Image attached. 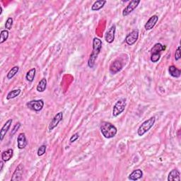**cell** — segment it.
<instances>
[{
  "mask_svg": "<svg viewBox=\"0 0 181 181\" xmlns=\"http://www.w3.org/2000/svg\"><path fill=\"white\" fill-rule=\"evenodd\" d=\"M102 48V41L98 37H94L93 40V50L88 60V66L90 68L94 67L96 60L100 53Z\"/></svg>",
  "mask_w": 181,
  "mask_h": 181,
  "instance_id": "cell-1",
  "label": "cell"
},
{
  "mask_svg": "<svg viewBox=\"0 0 181 181\" xmlns=\"http://www.w3.org/2000/svg\"><path fill=\"white\" fill-rule=\"evenodd\" d=\"M100 129L103 137L106 139H110L116 137L117 132L116 127L112 123H109V122H102Z\"/></svg>",
  "mask_w": 181,
  "mask_h": 181,
  "instance_id": "cell-2",
  "label": "cell"
},
{
  "mask_svg": "<svg viewBox=\"0 0 181 181\" xmlns=\"http://www.w3.org/2000/svg\"><path fill=\"white\" fill-rule=\"evenodd\" d=\"M155 122H156V117L154 116L150 117L149 119L145 120L144 123H142V124L139 127L138 130H137V134L139 136L142 137L144 135L145 133H147L148 131H149L150 129H151L154 124H155Z\"/></svg>",
  "mask_w": 181,
  "mask_h": 181,
  "instance_id": "cell-3",
  "label": "cell"
},
{
  "mask_svg": "<svg viewBox=\"0 0 181 181\" xmlns=\"http://www.w3.org/2000/svg\"><path fill=\"white\" fill-rule=\"evenodd\" d=\"M126 105L127 102L125 98H120L117 100L112 109V116L117 117L119 115H120L125 109Z\"/></svg>",
  "mask_w": 181,
  "mask_h": 181,
  "instance_id": "cell-4",
  "label": "cell"
},
{
  "mask_svg": "<svg viewBox=\"0 0 181 181\" xmlns=\"http://www.w3.org/2000/svg\"><path fill=\"white\" fill-rule=\"evenodd\" d=\"M26 106L30 110H34L36 112H39L43 109L44 106V101L42 99L33 100L26 103Z\"/></svg>",
  "mask_w": 181,
  "mask_h": 181,
  "instance_id": "cell-5",
  "label": "cell"
},
{
  "mask_svg": "<svg viewBox=\"0 0 181 181\" xmlns=\"http://www.w3.org/2000/svg\"><path fill=\"white\" fill-rule=\"evenodd\" d=\"M139 37V30L138 29H134L130 33L128 36L125 37V42L128 45H133Z\"/></svg>",
  "mask_w": 181,
  "mask_h": 181,
  "instance_id": "cell-6",
  "label": "cell"
},
{
  "mask_svg": "<svg viewBox=\"0 0 181 181\" xmlns=\"http://www.w3.org/2000/svg\"><path fill=\"white\" fill-rule=\"evenodd\" d=\"M63 119V112H60L57 113V115H55V117H53V120H52L50 124H49L48 127V130L49 132L53 131L54 129H55L56 127H57L59 123H60L61 121Z\"/></svg>",
  "mask_w": 181,
  "mask_h": 181,
  "instance_id": "cell-7",
  "label": "cell"
},
{
  "mask_svg": "<svg viewBox=\"0 0 181 181\" xmlns=\"http://www.w3.org/2000/svg\"><path fill=\"white\" fill-rule=\"evenodd\" d=\"M140 3V0H137V1H136V0L131 1L130 3L128 4V5L124 9V10L123 11V16H128L137 7V6L139 5V4Z\"/></svg>",
  "mask_w": 181,
  "mask_h": 181,
  "instance_id": "cell-8",
  "label": "cell"
},
{
  "mask_svg": "<svg viewBox=\"0 0 181 181\" xmlns=\"http://www.w3.org/2000/svg\"><path fill=\"white\" fill-rule=\"evenodd\" d=\"M116 24H113L110 29L108 30L105 36V39L107 43H112L115 40V35H116Z\"/></svg>",
  "mask_w": 181,
  "mask_h": 181,
  "instance_id": "cell-9",
  "label": "cell"
},
{
  "mask_svg": "<svg viewBox=\"0 0 181 181\" xmlns=\"http://www.w3.org/2000/svg\"><path fill=\"white\" fill-rule=\"evenodd\" d=\"M23 173V164H19L16 168L14 172L12 177H11V181H19L22 179V175Z\"/></svg>",
  "mask_w": 181,
  "mask_h": 181,
  "instance_id": "cell-10",
  "label": "cell"
},
{
  "mask_svg": "<svg viewBox=\"0 0 181 181\" xmlns=\"http://www.w3.org/2000/svg\"><path fill=\"white\" fill-rule=\"evenodd\" d=\"M123 65L120 60H115L112 63L110 66V72L112 74H116V73L121 71V69H123Z\"/></svg>",
  "mask_w": 181,
  "mask_h": 181,
  "instance_id": "cell-11",
  "label": "cell"
},
{
  "mask_svg": "<svg viewBox=\"0 0 181 181\" xmlns=\"http://www.w3.org/2000/svg\"><path fill=\"white\" fill-rule=\"evenodd\" d=\"M158 21H159V16L157 15H154L151 16L149 19L147 21V22L146 23V24L144 26L145 29L147 30H151L153 28L156 26V23L158 22Z\"/></svg>",
  "mask_w": 181,
  "mask_h": 181,
  "instance_id": "cell-12",
  "label": "cell"
},
{
  "mask_svg": "<svg viewBox=\"0 0 181 181\" xmlns=\"http://www.w3.org/2000/svg\"><path fill=\"white\" fill-rule=\"evenodd\" d=\"M27 140L24 133H21L17 138V147L19 149H23L27 146Z\"/></svg>",
  "mask_w": 181,
  "mask_h": 181,
  "instance_id": "cell-13",
  "label": "cell"
},
{
  "mask_svg": "<svg viewBox=\"0 0 181 181\" xmlns=\"http://www.w3.org/2000/svg\"><path fill=\"white\" fill-rule=\"evenodd\" d=\"M12 122H13L12 119L8 120L6 122V123L4 124V126L2 128L1 131H0V140L1 141H3L6 134L7 133L8 130H9V128H10Z\"/></svg>",
  "mask_w": 181,
  "mask_h": 181,
  "instance_id": "cell-14",
  "label": "cell"
},
{
  "mask_svg": "<svg viewBox=\"0 0 181 181\" xmlns=\"http://www.w3.org/2000/svg\"><path fill=\"white\" fill-rule=\"evenodd\" d=\"M180 174L177 169H173L171 171L168 176V181H180Z\"/></svg>",
  "mask_w": 181,
  "mask_h": 181,
  "instance_id": "cell-15",
  "label": "cell"
},
{
  "mask_svg": "<svg viewBox=\"0 0 181 181\" xmlns=\"http://www.w3.org/2000/svg\"><path fill=\"white\" fill-rule=\"evenodd\" d=\"M143 176V172L141 169H137L132 171L130 175H129L128 178L130 180H137L140 178H142Z\"/></svg>",
  "mask_w": 181,
  "mask_h": 181,
  "instance_id": "cell-16",
  "label": "cell"
},
{
  "mask_svg": "<svg viewBox=\"0 0 181 181\" xmlns=\"http://www.w3.org/2000/svg\"><path fill=\"white\" fill-rule=\"evenodd\" d=\"M168 72L171 76L173 77H175V78H178V77H180L181 71L179 69H178L174 65L170 66L168 68Z\"/></svg>",
  "mask_w": 181,
  "mask_h": 181,
  "instance_id": "cell-17",
  "label": "cell"
},
{
  "mask_svg": "<svg viewBox=\"0 0 181 181\" xmlns=\"http://www.w3.org/2000/svg\"><path fill=\"white\" fill-rule=\"evenodd\" d=\"M14 155V150L12 149H9L6 151L2 152V159L4 162L9 161L13 157Z\"/></svg>",
  "mask_w": 181,
  "mask_h": 181,
  "instance_id": "cell-18",
  "label": "cell"
},
{
  "mask_svg": "<svg viewBox=\"0 0 181 181\" xmlns=\"http://www.w3.org/2000/svg\"><path fill=\"white\" fill-rule=\"evenodd\" d=\"M106 3L105 0H98L94 2V4H93L91 6V10L92 11H98L100 9H101L104 5Z\"/></svg>",
  "mask_w": 181,
  "mask_h": 181,
  "instance_id": "cell-19",
  "label": "cell"
},
{
  "mask_svg": "<svg viewBox=\"0 0 181 181\" xmlns=\"http://www.w3.org/2000/svg\"><path fill=\"white\" fill-rule=\"evenodd\" d=\"M47 87V79L45 78H43L41 81L38 82V84L37 85L36 90L38 92H43L44 91H45Z\"/></svg>",
  "mask_w": 181,
  "mask_h": 181,
  "instance_id": "cell-20",
  "label": "cell"
},
{
  "mask_svg": "<svg viewBox=\"0 0 181 181\" xmlns=\"http://www.w3.org/2000/svg\"><path fill=\"white\" fill-rule=\"evenodd\" d=\"M166 49V46L162 45L161 43H156L151 49V54H161V51Z\"/></svg>",
  "mask_w": 181,
  "mask_h": 181,
  "instance_id": "cell-21",
  "label": "cell"
},
{
  "mask_svg": "<svg viewBox=\"0 0 181 181\" xmlns=\"http://www.w3.org/2000/svg\"><path fill=\"white\" fill-rule=\"evenodd\" d=\"M36 68H33V69H30L29 72H27L26 76V79L29 82H33L34 80L35 77H36Z\"/></svg>",
  "mask_w": 181,
  "mask_h": 181,
  "instance_id": "cell-22",
  "label": "cell"
},
{
  "mask_svg": "<svg viewBox=\"0 0 181 181\" xmlns=\"http://www.w3.org/2000/svg\"><path fill=\"white\" fill-rule=\"evenodd\" d=\"M21 93V89H14V90L10 91V92L8 93L7 96H6V99L7 100H11L13 99L19 95Z\"/></svg>",
  "mask_w": 181,
  "mask_h": 181,
  "instance_id": "cell-23",
  "label": "cell"
},
{
  "mask_svg": "<svg viewBox=\"0 0 181 181\" xmlns=\"http://www.w3.org/2000/svg\"><path fill=\"white\" fill-rule=\"evenodd\" d=\"M18 70H19V67H18V66H15V67L11 68V69L9 72V73L7 74V76H6L7 79H12L13 77L18 72Z\"/></svg>",
  "mask_w": 181,
  "mask_h": 181,
  "instance_id": "cell-24",
  "label": "cell"
},
{
  "mask_svg": "<svg viewBox=\"0 0 181 181\" xmlns=\"http://www.w3.org/2000/svg\"><path fill=\"white\" fill-rule=\"evenodd\" d=\"M9 33L7 30H3L1 31V34H0V43L2 44L4 43L6 41H7L9 37Z\"/></svg>",
  "mask_w": 181,
  "mask_h": 181,
  "instance_id": "cell-25",
  "label": "cell"
},
{
  "mask_svg": "<svg viewBox=\"0 0 181 181\" xmlns=\"http://www.w3.org/2000/svg\"><path fill=\"white\" fill-rule=\"evenodd\" d=\"M13 18L9 17L7 18L6 20V23H5V29L7 30H11L12 29V26H13Z\"/></svg>",
  "mask_w": 181,
  "mask_h": 181,
  "instance_id": "cell-26",
  "label": "cell"
},
{
  "mask_svg": "<svg viewBox=\"0 0 181 181\" xmlns=\"http://www.w3.org/2000/svg\"><path fill=\"white\" fill-rule=\"evenodd\" d=\"M46 148L47 147L45 145H41V147H39L38 150H37V156H41L45 154V153L46 151Z\"/></svg>",
  "mask_w": 181,
  "mask_h": 181,
  "instance_id": "cell-27",
  "label": "cell"
},
{
  "mask_svg": "<svg viewBox=\"0 0 181 181\" xmlns=\"http://www.w3.org/2000/svg\"><path fill=\"white\" fill-rule=\"evenodd\" d=\"M160 58H161V54H151V61L152 62H157L160 60Z\"/></svg>",
  "mask_w": 181,
  "mask_h": 181,
  "instance_id": "cell-28",
  "label": "cell"
},
{
  "mask_svg": "<svg viewBox=\"0 0 181 181\" xmlns=\"http://www.w3.org/2000/svg\"><path fill=\"white\" fill-rule=\"evenodd\" d=\"M21 126H22V124H21V123H16L15 125H14V127L13 128V129H12V130H11V136H14L15 135V134L16 133V132H17L18 130H19V128H21Z\"/></svg>",
  "mask_w": 181,
  "mask_h": 181,
  "instance_id": "cell-29",
  "label": "cell"
},
{
  "mask_svg": "<svg viewBox=\"0 0 181 181\" xmlns=\"http://www.w3.org/2000/svg\"><path fill=\"white\" fill-rule=\"evenodd\" d=\"M181 57V51H180V46L178 47L175 53V59L176 61L179 60Z\"/></svg>",
  "mask_w": 181,
  "mask_h": 181,
  "instance_id": "cell-30",
  "label": "cell"
},
{
  "mask_svg": "<svg viewBox=\"0 0 181 181\" xmlns=\"http://www.w3.org/2000/svg\"><path fill=\"white\" fill-rule=\"evenodd\" d=\"M79 137V134L78 132L74 134V135H73L71 137V138H70V140H69L70 142L71 143L74 142L75 141H77V140H78Z\"/></svg>",
  "mask_w": 181,
  "mask_h": 181,
  "instance_id": "cell-31",
  "label": "cell"
},
{
  "mask_svg": "<svg viewBox=\"0 0 181 181\" xmlns=\"http://www.w3.org/2000/svg\"><path fill=\"white\" fill-rule=\"evenodd\" d=\"M0 165H1V168H0V171H2V169H3V166H4V161L2 160V161L0 162Z\"/></svg>",
  "mask_w": 181,
  "mask_h": 181,
  "instance_id": "cell-32",
  "label": "cell"
},
{
  "mask_svg": "<svg viewBox=\"0 0 181 181\" xmlns=\"http://www.w3.org/2000/svg\"><path fill=\"white\" fill-rule=\"evenodd\" d=\"M2 14V6H0V15H1Z\"/></svg>",
  "mask_w": 181,
  "mask_h": 181,
  "instance_id": "cell-33",
  "label": "cell"
}]
</instances>
